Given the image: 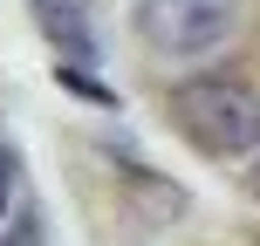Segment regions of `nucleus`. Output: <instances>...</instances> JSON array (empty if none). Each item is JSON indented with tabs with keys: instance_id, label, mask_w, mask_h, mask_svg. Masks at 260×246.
I'll list each match as a JSON object with an SVG mask.
<instances>
[{
	"instance_id": "nucleus-1",
	"label": "nucleus",
	"mask_w": 260,
	"mask_h": 246,
	"mask_svg": "<svg viewBox=\"0 0 260 246\" xmlns=\"http://www.w3.org/2000/svg\"><path fill=\"white\" fill-rule=\"evenodd\" d=\"M171 117L206 157H247L260 144V96L233 76H192L171 89Z\"/></svg>"
},
{
	"instance_id": "nucleus-2",
	"label": "nucleus",
	"mask_w": 260,
	"mask_h": 246,
	"mask_svg": "<svg viewBox=\"0 0 260 246\" xmlns=\"http://www.w3.org/2000/svg\"><path fill=\"white\" fill-rule=\"evenodd\" d=\"M240 0H137V34L157 55H206L233 34Z\"/></svg>"
},
{
	"instance_id": "nucleus-3",
	"label": "nucleus",
	"mask_w": 260,
	"mask_h": 246,
	"mask_svg": "<svg viewBox=\"0 0 260 246\" xmlns=\"http://www.w3.org/2000/svg\"><path fill=\"white\" fill-rule=\"evenodd\" d=\"M27 7H35V27H41L62 55H96V34H89L82 0H27Z\"/></svg>"
},
{
	"instance_id": "nucleus-4",
	"label": "nucleus",
	"mask_w": 260,
	"mask_h": 246,
	"mask_svg": "<svg viewBox=\"0 0 260 246\" xmlns=\"http://www.w3.org/2000/svg\"><path fill=\"white\" fill-rule=\"evenodd\" d=\"M55 82H62V89H76V96H89V103H110V89H103V82H89L82 68H69V62H62V76H55Z\"/></svg>"
},
{
	"instance_id": "nucleus-5",
	"label": "nucleus",
	"mask_w": 260,
	"mask_h": 246,
	"mask_svg": "<svg viewBox=\"0 0 260 246\" xmlns=\"http://www.w3.org/2000/svg\"><path fill=\"white\" fill-rule=\"evenodd\" d=\"M14 185H21V157H14L7 144H0V212L14 205Z\"/></svg>"
},
{
	"instance_id": "nucleus-6",
	"label": "nucleus",
	"mask_w": 260,
	"mask_h": 246,
	"mask_svg": "<svg viewBox=\"0 0 260 246\" xmlns=\"http://www.w3.org/2000/svg\"><path fill=\"white\" fill-rule=\"evenodd\" d=\"M0 246H41V219H14L0 233Z\"/></svg>"
},
{
	"instance_id": "nucleus-7",
	"label": "nucleus",
	"mask_w": 260,
	"mask_h": 246,
	"mask_svg": "<svg viewBox=\"0 0 260 246\" xmlns=\"http://www.w3.org/2000/svg\"><path fill=\"white\" fill-rule=\"evenodd\" d=\"M253 192H260V171H253Z\"/></svg>"
}]
</instances>
